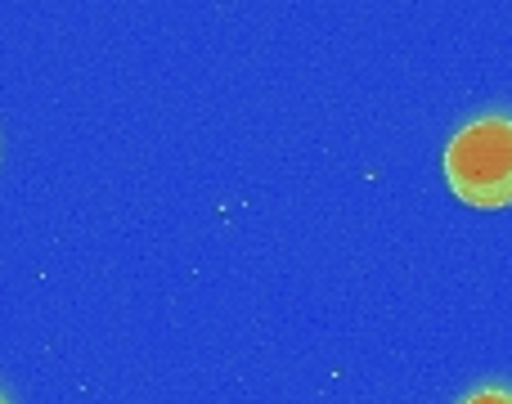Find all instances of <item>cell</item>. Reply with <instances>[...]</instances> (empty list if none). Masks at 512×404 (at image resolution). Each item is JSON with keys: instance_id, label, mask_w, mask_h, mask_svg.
Returning <instances> with one entry per match:
<instances>
[{"instance_id": "obj_1", "label": "cell", "mask_w": 512, "mask_h": 404, "mask_svg": "<svg viewBox=\"0 0 512 404\" xmlns=\"http://www.w3.org/2000/svg\"><path fill=\"white\" fill-rule=\"evenodd\" d=\"M445 180L454 198L477 211L512 207V113H481L445 144Z\"/></svg>"}, {"instance_id": "obj_2", "label": "cell", "mask_w": 512, "mask_h": 404, "mask_svg": "<svg viewBox=\"0 0 512 404\" xmlns=\"http://www.w3.org/2000/svg\"><path fill=\"white\" fill-rule=\"evenodd\" d=\"M459 404H512V387H499V382H490V387L468 391Z\"/></svg>"}, {"instance_id": "obj_3", "label": "cell", "mask_w": 512, "mask_h": 404, "mask_svg": "<svg viewBox=\"0 0 512 404\" xmlns=\"http://www.w3.org/2000/svg\"><path fill=\"white\" fill-rule=\"evenodd\" d=\"M0 404H9V400H5V396H0Z\"/></svg>"}]
</instances>
